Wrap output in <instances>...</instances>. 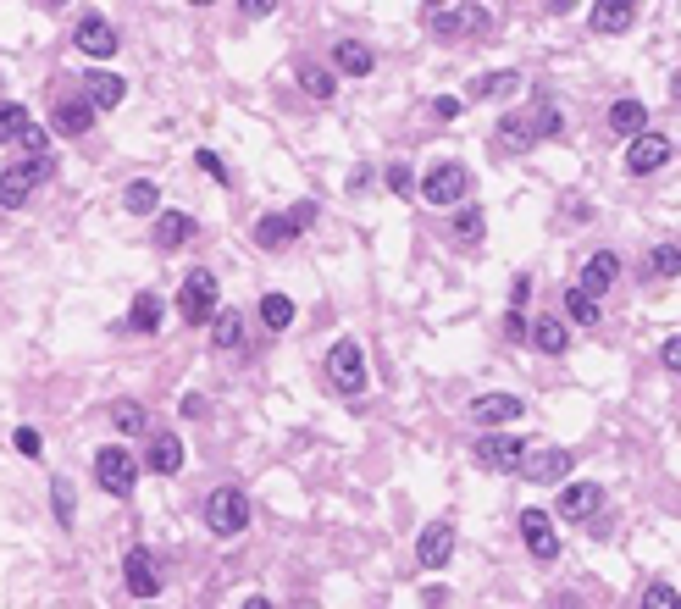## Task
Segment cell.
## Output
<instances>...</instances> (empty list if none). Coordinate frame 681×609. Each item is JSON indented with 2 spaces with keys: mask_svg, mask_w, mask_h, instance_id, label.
<instances>
[{
  "mask_svg": "<svg viewBox=\"0 0 681 609\" xmlns=\"http://www.w3.org/2000/svg\"><path fill=\"white\" fill-rule=\"evenodd\" d=\"M50 128H56L61 139H84V133L95 128V111H89L78 95H67V100H56V111H50Z\"/></svg>",
  "mask_w": 681,
  "mask_h": 609,
  "instance_id": "cell-18",
  "label": "cell"
},
{
  "mask_svg": "<svg viewBox=\"0 0 681 609\" xmlns=\"http://www.w3.org/2000/svg\"><path fill=\"white\" fill-rule=\"evenodd\" d=\"M615 277H621V255L615 250H598V255H587V266H582V294H604V288H615Z\"/></svg>",
  "mask_w": 681,
  "mask_h": 609,
  "instance_id": "cell-19",
  "label": "cell"
},
{
  "mask_svg": "<svg viewBox=\"0 0 681 609\" xmlns=\"http://www.w3.org/2000/svg\"><path fill=\"white\" fill-rule=\"evenodd\" d=\"M194 161H200V167L211 172L216 183H227V167H222V161H216V150H200V156H194Z\"/></svg>",
  "mask_w": 681,
  "mask_h": 609,
  "instance_id": "cell-45",
  "label": "cell"
},
{
  "mask_svg": "<svg viewBox=\"0 0 681 609\" xmlns=\"http://www.w3.org/2000/svg\"><path fill=\"white\" fill-rule=\"evenodd\" d=\"M565 311H571L576 327H598V299L582 294V288H571V294H565Z\"/></svg>",
  "mask_w": 681,
  "mask_h": 609,
  "instance_id": "cell-34",
  "label": "cell"
},
{
  "mask_svg": "<svg viewBox=\"0 0 681 609\" xmlns=\"http://www.w3.org/2000/svg\"><path fill=\"white\" fill-rule=\"evenodd\" d=\"M122 576H128V593L133 598H156L161 593V571H156V554L144 549H128V560H122Z\"/></svg>",
  "mask_w": 681,
  "mask_h": 609,
  "instance_id": "cell-15",
  "label": "cell"
},
{
  "mask_svg": "<svg viewBox=\"0 0 681 609\" xmlns=\"http://www.w3.org/2000/svg\"><path fill=\"white\" fill-rule=\"evenodd\" d=\"M178 311H183V322H189V327H205V322H211V316H216V277H211V272H200V266H194V272L183 277Z\"/></svg>",
  "mask_w": 681,
  "mask_h": 609,
  "instance_id": "cell-8",
  "label": "cell"
},
{
  "mask_svg": "<svg viewBox=\"0 0 681 609\" xmlns=\"http://www.w3.org/2000/svg\"><path fill=\"white\" fill-rule=\"evenodd\" d=\"M571 466H576L571 449H538V454H526L515 471H521L526 482H565V477H571Z\"/></svg>",
  "mask_w": 681,
  "mask_h": 609,
  "instance_id": "cell-14",
  "label": "cell"
},
{
  "mask_svg": "<svg viewBox=\"0 0 681 609\" xmlns=\"http://www.w3.org/2000/svg\"><path fill=\"white\" fill-rule=\"evenodd\" d=\"M521 416H526V405L515 394H477L466 405V421H477V427H510Z\"/></svg>",
  "mask_w": 681,
  "mask_h": 609,
  "instance_id": "cell-11",
  "label": "cell"
},
{
  "mask_svg": "<svg viewBox=\"0 0 681 609\" xmlns=\"http://www.w3.org/2000/svg\"><path fill=\"white\" fill-rule=\"evenodd\" d=\"M587 23H593V34H626L637 23V6L632 0H604V6L587 12Z\"/></svg>",
  "mask_w": 681,
  "mask_h": 609,
  "instance_id": "cell-21",
  "label": "cell"
},
{
  "mask_svg": "<svg viewBox=\"0 0 681 609\" xmlns=\"http://www.w3.org/2000/svg\"><path fill=\"white\" fill-rule=\"evenodd\" d=\"M670 150H676V144H670L665 133H637L632 150H626V172H632V178H643V172H659V167L670 161Z\"/></svg>",
  "mask_w": 681,
  "mask_h": 609,
  "instance_id": "cell-13",
  "label": "cell"
},
{
  "mask_svg": "<svg viewBox=\"0 0 681 609\" xmlns=\"http://www.w3.org/2000/svg\"><path fill=\"white\" fill-rule=\"evenodd\" d=\"M144 609H156V604H144Z\"/></svg>",
  "mask_w": 681,
  "mask_h": 609,
  "instance_id": "cell-52",
  "label": "cell"
},
{
  "mask_svg": "<svg viewBox=\"0 0 681 609\" xmlns=\"http://www.w3.org/2000/svg\"><path fill=\"white\" fill-rule=\"evenodd\" d=\"M648 266H654V272H659V277H676V266H681V255H676V244H659V250H654V261H648Z\"/></svg>",
  "mask_w": 681,
  "mask_h": 609,
  "instance_id": "cell-42",
  "label": "cell"
},
{
  "mask_svg": "<svg viewBox=\"0 0 681 609\" xmlns=\"http://www.w3.org/2000/svg\"><path fill=\"white\" fill-rule=\"evenodd\" d=\"M17 144L28 150V161L45 156V128H34V122H23V133H17Z\"/></svg>",
  "mask_w": 681,
  "mask_h": 609,
  "instance_id": "cell-40",
  "label": "cell"
},
{
  "mask_svg": "<svg viewBox=\"0 0 681 609\" xmlns=\"http://www.w3.org/2000/svg\"><path fill=\"white\" fill-rule=\"evenodd\" d=\"M205 526H211V538H239L244 526H250V499H244V488L222 482V488L205 499Z\"/></svg>",
  "mask_w": 681,
  "mask_h": 609,
  "instance_id": "cell-4",
  "label": "cell"
},
{
  "mask_svg": "<svg viewBox=\"0 0 681 609\" xmlns=\"http://www.w3.org/2000/svg\"><path fill=\"white\" fill-rule=\"evenodd\" d=\"M471 194V172L460 161H438V167L421 178V200L427 205H460Z\"/></svg>",
  "mask_w": 681,
  "mask_h": 609,
  "instance_id": "cell-7",
  "label": "cell"
},
{
  "mask_svg": "<svg viewBox=\"0 0 681 609\" xmlns=\"http://www.w3.org/2000/svg\"><path fill=\"white\" fill-rule=\"evenodd\" d=\"M610 128H615V133H626V139L648 133V106H643V100H632V95L615 100V106H610Z\"/></svg>",
  "mask_w": 681,
  "mask_h": 609,
  "instance_id": "cell-27",
  "label": "cell"
},
{
  "mask_svg": "<svg viewBox=\"0 0 681 609\" xmlns=\"http://www.w3.org/2000/svg\"><path fill=\"white\" fill-rule=\"evenodd\" d=\"M277 12V0H244L239 6V17H272Z\"/></svg>",
  "mask_w": 681,
  "mask_h": 609,
  "instance_id": "cell-47",
  "label": "cell"
},
{
  "mask_svg": "<svg viewBox=\"0 0 681 609\" xmlns=\"http://www.w3.org/2000/svg\"><path fill=\"white\" fill-rule=\"evenodd\" d=\"M388 189H394V194H416V172H410L405 161H394V167H388Z\"/></svg>",
  "mask_w": 681,
  "mask_h": 609,
  "instance_id": "cell-41",
  "label": "cell"
},
{
  "mask_svg": "<svg viewBox=\"0 0 681 609\" xmlns=\"http://www.w3.org/2000/svg\"><path fill=\"white\" fill-rule=\"evenodd\" d=\"M521 538H526V549L538 554V560H554V554H560V538H554L549 510H521Z\"/></svg>",
  "mask_w": 681,
  "mask_h": 609,
  "instance_id": "cell-17",
  "label": "cell"
},
{
  "mask_svg": "<svg viewBox=\"0 0 681 609\" xmlns=\"http://www.w3.org/2000/svg\"><path fill=\"white\" fill-rule=\"evenodd\" d=\"M294 299H288V294H266L261 299V322L266 327H272V333H283V327H294Z\"/></svg>",
  "mask_w": 681,
  "mask_h": 609,
  "instance_id": "cell-33",
  "label": "cell"
},
{
  "mask_svg": "<svg viewBox=\"0 0 681 609\" xmlns=\"http://www.w3.org/2000/svg\"><path fill=\"white\" fill-rule=\"evenodd\" d=\"M515 89H521V72H488L471 84V95H515Z\"/></svg>",
  "mask_w": 681,
  "mask_h": 609,
  "instance_id": "cell-36",
  "label": "cell"
},
{
  "mask_svg": "<svg viewBox=\"0 0 681 609\" xmlns=\"http://www.w3.org/2000/svg\"><path fill=\"white\" fill-rule=\"evenodd\" d=\"M454 239H466V244L482 239V211H477V205H466V211L454 216Z\"/></svg>",
  "mask_w": 681,
  "mask_h": 609,
  "instance_id": "cell-38",
  "label": "cell"
},
{
  "mask_svg": "<svg viewBox=\"0 0 681 609\" xmlns=\"http://www.w3.org/2000/svg\"><path fill=\"white\" fill-rule=\"evenodd\" d=\"M432 117H438V122H454V117H460V100H454V95H438V100H432Z\"/></svg>",
  "mask_w": 681,
  "mask_h": 609,
  "instance_id": "cell-43",
  "label": "cell"
},
{
  "mask_svg": "<svg viewBox=\"0 0 681 609\" xmlns=\"http://www.w3.org/2000/svg\"><path fill=\"white\" fill-rule=\"evenodd\" d=\"M416 560L427 565V571H443V565L454 560V526H449V521H427V526H421Z\"/></svg>",
  "mask_w": 681,
  "mask_h": 609,
  "instance_id": "cell-12",
  "label": "cell"
},
{
  "mask_svg": "<svg viewBox=\"0 0 681 609\" xmlns=\"http://www.w3.org/2000/svg\"><path fill=\"white\" fill-rule=\"evenodd\" d=\"M659 360H665V366H670V371H676V366H681V344H676V338H665V349H659Z\"/></svg>",
  "mask_w": 681,
  "mask_h": 609,
  "instance_id": "cell-49",
  "label": "cell"
},
{
  "mask_svg": "<svg viewBox=\"0 0 681 609\" xmlns=\"http://www.w3.org/2000/svg\"><path fill=\"white\" fill-rule=\"evenodd\" d=\"M333 67L349 72V78H366V72L377 67V56H371L366 39H338V45H333Z\"/></svg>",
  "mask_w": 681,
  "mask_h": 609,
  "instance_id": "cell-24",
  "label": "cell"
},
{
  "mask_svg": "<svg viewBox=\"0 0 681 609\" xmlns=\"http://www.w3.org/2000/svg\"><path fill=\"white\" fill-rule=\"evenodd\" d=\"M311 222H316V200H299L294 211H266L261 222H255V244H261V250H288Z\"/></svg>",
  "mask_w": 681,
  "mask_h": 609,
  "instance_id": "cell-3",
  "label": "cell"
},
{
  "mask_svg": "<svg viewBox=\"0 0 681 609\" xmlns=\"http://www.w3.org/2000/svg\"><path fill=\"white\" fill-rule=\"evenodd\" d=\"M211 344H216V349H239V344H244V311H216Z\"/></svg>",
  "mask_w": 681,
  "mask_h": 609,
  "instance_id": "cell-31",
  "label": "cell"
},
{
  "mask_svg": "<svg viewBox=\"0 0 681 609\" xmlns=\"http://www.w3.org/2000/svg\"><path fill=\"white\" fill-rule=\"evenodd\" d=\"M637 609H676V587H670V582H654V587L643 593V604H637Z\"/></svg>",
  "mask_w": 681,
  "mask_h": 609,
  "instance_id": "cell-39",
  "label": "cell"
},
{
  "mask_svg": "<svg viewBox=\"0 0 681 609\" xmlns=\"http://www.w3.org/2000/svg\"><path fill=\"white\" fill-rule=\"evenodd\" d=\"M327 383H333L338 394H349V399L366 394V360H360L355 338H338L333 344V355H327Z\"/></svg>",
  "mask_w": 681,
  "mask_h": 609,
  "instance_id": "cell-6",
  "label": "cell"
},
{
  "mask_svg": "<svg viewBox=\"0 0 681 609\" xmlns=\"http://www.w3.org/2000/svg\"><path fill=\"white\" fill-rule=\"evenodd\" d=\"M565 128L560 106H554L549 95L532 100V111H521V117H504L499 122V144H510V150H526V144H538V139H554V133Z\"/></svg>",
  "mask_w": 681,
  "mask_h": 609,
  "instance_id": "cell-1",
  "label": "cell"
},
{
  "mask_svg": "<svg viewBox=\"0 0 681 609\" xmlns=\"http://www.w3.org/2000/svg\"><path fill=\"white\" fill-rule=\"evenodd\" d=\"M161 316H167L161 294H156V288H139V294H133V305H128V333L133 338H156L161 333Z\"/></svg>",
  "mask_w": 681,
  "mask_h": 609,
  "instance_id": "cell-16",
  "label": "cell"
},
{
  "mask_svg": "<svg viewBox=\"0 0 681 609\" xmlns=\"http://www.w3.org/2000/svg\"><path fill=\"white\" fill-rule=\"evenodd\" d=\"M111 421H117V432H144V405L139 399H117V405H111Z\"/></svg>",
  "mask_w": 681,
  "mask_h": 609,
  "instance_id": "cell-35",
  "label": "cell"
},
{
  "mask_svg": "<svg viewBox=\"0 0 681 609\" xmlns=\"http://www.w3.org/2000/svg\"><path fill=\"white\" fill-rule=\"evenodd\" d=\"M504 338H510V344H526V316H504Z\"/></svg>",
  "mask_w": 681,
  "mask_h": 609,
  "instance_id": "cell-44",
  "label": "cell"
},
{
  "mask_svg": "<svg viewBox=\"0 0 681 609\" xmlns=\"http://www.w3.org/2000/svg\"><path fill=\"white\" fill-rule=\"evenodd\" d=\"M432 34L438 39H454V34H466L471 23H482V12H460V6H438V12H427Z\"/></svg>",
  "mask_w": 681,
  "mask_h": 609,
  "instance_id": "cell-29",
  "label": "cell"
},
{
  "mask_svg": "<svg viewBox=\"0 0 681 609\" xmlns=\"http://www.w3.org/2000/svg\"><path fill=\"white\" fill-rule=\"evenodd\" d=\"M299 89H305L311 100H333L338 78H333V67H322V61H299Z\"/></svg>",
  "mask_w": 681,
  "mask_h": 609,
  "instance_id": "cell-28",
  "label": "cell"
},
{
  "mask_svg": "<svg viewBox=\"0 0 681 609\" xmlns=\"http://www.w3.org/2000/svg\"><path fill=\"white\" fill-rule=\"evenodd\" d=\"M50 510H56V526L72 532V521H78V493H72L67 477H50Z\"/></svg>",
  "mask_w": 681,
  "mask_h": 609,
  "instance_id": "cell-30",
  "label": "cell"
},
{
  "mask_svg": "<svg viewBox=\"0 0 681 609\" xmlns=\"http://www.w3.org/2000/svg\"><path fill=\"white\" fill-rule=\"evenodd\" d=\"M12 443H17L23 454H39V432H34V427H17V432H12Z\"/></svg>",
  "mask_w": 681,
  "mask_h": 609,
  "instance_id": "cell-46",
  "label": "cell"
},
{
  "mask_svg": "<svg viewBox=\"0 0 681 609\" xmlns=\"http://www.w3.org/2000/svg\"><path fill=\"white\" fill-rule=\"evenodd\" d=\"M156 200H161V194H156V183H150V178H133L128 189H122V205H128L133 216H156Z\"/></svg>",
  "mask_w": 681,
  "mask_h": 609,
  "instance_id": "cell-32",
  "label": "cell"
},
{
  "mask_svg": "<svg viewBox=\"0 0 681 609\" xmlns=\"http://www.w3.org/2000/svg\"><path fill=\"white\" fill-rule=\"evenodd\" d=\"M244 609H272V598H261V593H255V598H244Z\"/></svg>",
  "mask_w": 681,
  "mask_h": 609,
  "instance_id": "cell-51",
  "label": "cell"
},
{
  "mask_svg": "<svg viewBox=\"0 0 681 609\" xmlns=\"http://www.w3.org/2000/svg\"><path fill=\"white\" fill-rule=\"evenodd\" d=\"M194 239V216L189 211H161L156 216V250H183Z\"/></svg>",
  "mask_w": 681,
  "mask_h": 609,
  "instance_id": "cell-23",
  "label": "cell"
},
{
  "mask_svg": "<svg viewBox=\"0 0 681 609\" xmlns=\"http://www.w3.org/2000/svg\"><path fill=\"white\" fill-rule=\"evenodd\" d=\"M183 416H205V399L200 394H183Z\"/></svg>",
  "mask_w": 681,
  "mask_h": 609,
  "instance_id": "cell-50",
  "label": "cell"
},
{
  "mask_svg": "<svg viewBox=\"0 0 681 609\" xmlns=\"http://www.w3.org/2000/svg\"><path fill=\"white\" fill-rule=\"evenodd\" d=\"M526 294H532V277H515V288H510V311H515V316H521Z\"/></svg>",
  "mask_w": 681,
  "mask_h": 609,
  "instance_id": "cell-48",
  "label": "cell"
},
{
  "mask_svg": "<svg viewBox=\"0 0 681 609\" xmlns=\"http://www.w3.org/2000/svg\"><path fill=\"white\" fill-rule=\"evenodd\" d=\"M526 338H532V349H543V355H565V349H571V333H565V322H554V316H538V322L526 327Z\"/></svg>",
  "mask_w": 681,
  "mask_h": 609,
  "instance_id": "cell-26",
  "label": "cell"
},
{
  "mask_svg": "<svg viewBox=\"0 0 681 609\" xmlns=\"http://www.w3.org/2000/svg\"><path fill=\"white\" fill-rule=\"evenodd\" d=\"M56 178V156H39V161H17V167L0 172V205L6 211H23L28 200H34L39 183Z\"/></svg>",
  "mask_w": 681,
  "mask_h": 609,
  "instance_id": "cell-2",
  "label": "cell"
},
{
  "mask_svg": "<svg viewBox=\"0 0 681 609\" xmlns=\"http://www.w3.org/2000/svg\"><path fill=\"white\" fill-rule=\"evenodd\" d=\"M23 122H28V111L17 106V100H0V144L17 139V133H23Z\"/></svg>",
  "mask_w": 681,
  "mask_h": 609,
  "instance_id": "cell-37",
  "label": "cell"
},
{
  "mask_svg": "<svg viewBox=\"0 0 681 609\" xmlns=\"http://www.w3.org/2000/svg\"><path fill=\"white\" fill-rule=\"evenodd\" d=\"M95 482L111 493V499H133V488H139V460H133L128 449H100L95 454Z\"/></svg>",
  "mask_w": 681,
  "mask_h": 609,
  "instance_id": "cell-5",
  "label": "cell"
},
{
  "mask_svg": "<svg viewBox=\"0 0 681 609\" xmlns=\"http://www.w3.org/2000/svg\"><path fill=\"white\" fill-rule=\"evenodd\" d=\"M72 45L84 50V56H95V61H111L122 50V34L100 12H89V17H78V28H72Z\"/></svg>",
  "mask_w": 681,
  "mask_h": 609,
  "instance_id": "cell-9",
  "label": "cell"
},
{
  "mask_svg": "<svg viewBox=\"0 0 681 609\" xmlns=\"http://www.w3.org/2000/svg\"><path fill=\"white\" fill-rule=\"evenodd\" d=\"M526 460V438L515 432H482L477 438V466L482 471H515Z\"/></svg>",
  "mask_w": 681,
  "mask_h": 609,
  "instance_id": "cell-10",
  "label": "cell"
},
{
  "mask_svg": "<svg viewBox=\"0 0 681 609\" xmlns=\"http://www.w3.org/2000/svg\"><path fill=\"white\" fill-rule=\"evenodd\" d=\"M122 95H128V84H122L117 72H89V95H84V106H89V111H111V106H122Z\"/></svg>",
  "mask_w": 681,
  "mask_h": 609,
  "instance_id": "cell-25",
  "label": "cell"
},
{
  "mask_svg": "<svg viewBox=\"0 0 681 609\" xmlns=\"http://www.w3.org/2000/svg\"><path fill=\"white\" fill-rule=\"evenodd\" d=\"M144 466L156 471V477H178L183 471V438L178 432H156V438H150V454H144Z\"/></svg>",
  "mask_w": 681,
  "mask_h": 609,
  "instance_id": "cell-20",
  "label": "cell"
},
{
  "mask_svg": "<svg viewBox=\"0 0 681 609\" xmlns=\"http://www.w3.org/2000/svg\"><path fill=\"white\" fill-rule=\"evenodd\" d=\"M598 504H604V488H598V482H571V488L560 493V515H565V521H587Z\"/></svg>",
  "mask_w": 681,
  "mask_h": 609,
  "instance_id": "cell-22",
  "label": "cell"
}]
</instances>
